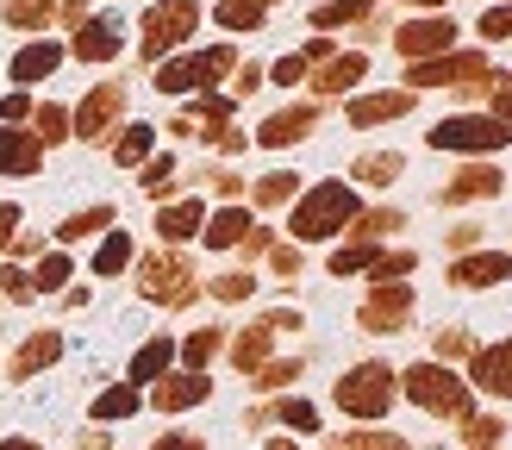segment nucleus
<instances>
[{"mask_svg": "<svg viewBox=\"0 0 512 450\" xmlns=\"http://www.w3.org/2000/svg\"><path fill=\"white\" fill-rule=\"evenodd\" d=\"M163 238H194V232H207V207L200 200H175V207H163Z\"/></svg>", "mask_w": 512, "mask_h": 450, "instance_id": "2eb2a0df", "label": "nucleus"}, {"mask_svg": "<svg viewBox=\"0 0 512 450\" xmlns=\"http://www.w3.org/2000/svg\"><path fill=\"white\" fill-rule=\"evenodd\" d=\"M150 144H157V132H150V125H132V132L119 138V163H144Z\"/></svg>", "mask_w": 512, "mask_h": 450, "instance_id": "c756f323", "label": "nucleus"}, {"mask_svg": "<svg viewBox=\"0 0 512 450\" xmlns=\"http://www.w3.org/2000/svg\"><path fill=\"white\" fill-rule=\"evenodd\" d=\"M281 425H294V432H313V407H306V400H288V407H281Z\"/></svg>", "mask_w": 512, "mask_h": 450, "instance_id": "37998d69", "label": "nucleus"}, {"mask_svg": "<svg viewBox=\"0 0 512 450\" xmlns=\"http://www.w3.org/2000/svg\"><path fill=\"white\" fill-rule=\"evenodd\" d=\"M169 357H175V350H169V338H150V344L138 350L132 375H138V382H150V375H163V369H169Z\"/></svg>", "mask_w": 512, "mask_h": 450, "instance_id": "bb28decb", "label": "nucleus"}, {"mask_svg": "<svg viewBox=\"0 0 512 450\" xmlns=\"http://www.w3.org/2000/svg\"><path fill=\"white\" fill-rule=\"evenodd\" d=\"M144 188H150V194H169V188H175V163H169V157H163V163H150Z\"/></svg>", "mask_w": 512, "mask_h": 450, "instance_id": "a18cd8bd", "label": "nucleus"}, {"mask_svg": "<svg viewBox=\"0 0 512 450\" xmlns=\"http://www.w3.org/2000/svg\"><path fill=\"white\" fill-rule=\"evenodd\" d=\"M119 88H100V94H88V107H82V125H75V132H82V138H100V132H107V125H113V113H119Z\"/></svg>", "mask_w": 512, "mask_h": 450, "instance_id": "dca6fc26", "label": "nucleus"}, {"mask_svg": "<svg viewBox=\"0 0 512 450\" xmlns=\"http://www.w3.org/2000/svg\"><path fill=\"white\" fill-rule=\"evenodd\" d=\"M463 350H469L463 332H438V357H463Z\"/></svg>", "mask_w": 512, "mask_h": 450, "instance_id": "3c124183", "label": "nucleus"}, {"mask_svg": "<svg viewBox=\"0 0 512 450\" xmlns=\"http://www.w3.org/2000/svg\"><path fill=\"white\" fill-rule=\"evenodd\" d=\"M450 44H456V25L450 19H413V25H400V32H394V50H400V57H413V63L438 57V50H450Z\"/></svg>", "mask_w": 512, "mask_h": 450, "instance_id": "0eeeda50", "label": "nucleus"}, {"mask_svg": "<svg viewBox=\"0 0 512 450\" xmlns=\"http://www.w3.org/2000/svg\"><path fill=\"white\" fill-rule=\"evenodd\" d=\"M125 257H132V238L113 232L107 244H100V257H94V275H119V269H125Z\"/></svg>", "mask_w": 512, "mask_h": 450, "instance_id": "c85d7f7f", "label": "nucleus"}, {"mask_svg": "<svg viewBox=\"0 0 512 450\" xmlns=\"http://www.w3.org/2000/svg\"><path fill=\"white\" fill-rule=\"evenodd\" d=\"M431 144L438 150H500L512 144V125L506 119H481V113H463V119H444V125H431Z\"/></svg>", "mask_w": 512, "mask_h": 450, "instance_id": "20e7f679", "label": "nucleus"}, {"mask_svg": "<svg viewBox=\"0 0 512 450\" xmlns=\"http://www.w3.org/2000/svg\"><path fill=\"white\" fill-rule=\"evenodd\" d=\"M238 57H232V44H213V50H194V57H175V63H163V75H157V88L163 94H200V88H207L213 82V75L219 69H232Z\"/></svg>", "mask_w": 512, "mask_h": 450, "instance_id": "39448f33", "label": "nucleus"}, {"mask_svg": "<svg viewBox=\"0 0 512 450\" xmlns=\"http://www.w3.org/2000/svg\"><path fill=\"white\" fill-rule=\"evenodd\" d=\"M157 450H200V438H163Z\"/></svg>", "mask_w": 512, "mask_h": 450, "instance_id": "5fc2aeb1", "label": "nucleus"}, {"mask_svg": "<svg viewBox=\"0 0 512 450\" xmlns=\"http://www.w3.org/2000/svg\"><path fill=\"white\" fill-rule=\"evenodd\" d=\"M269 450H294V444H269Z\"/></svg>", "mask_w": 512, "mask_h": 450, "instance_id": "4d7b16f0", "label": "nucleus"}, {"mask_svg": "<svg viewBox=\"0 0 512 450\" xmlns=\"http://www.w3.org/2000/svg\"><path fill=\"white\" fill-rule=\"evenodd\" d=\"M344 450H406V444H400V438H388V432H356Z\"/></svg>", "mask_w": 512, "mask_h": 450, "instance_id": "c03bdc74", "label": "nucleus"}, {"mask_svg": "<svg viewBox=\"0 0 512 450\" xmlns=\"http://www.w3.org/2000/svg\"><path fill=\"white\" fill-rule=\"evenodd\" d=\"M406 307H413V294L394 288V282H381V288L369 294V307H363V325H369V332H400Z\"/></svg>", "mask_w": 512, "mask_h": 450, "instance_id": "9d476101", "label": "nucleus"}, {"mask_svg": "<svg viewBox=\"0 0 512 450\" xmlns=\"http://www.w3.org/2000/svg\"><path fill=\"white\" fill-rule=\"evenodd\" d=\"M213 350H219V332H194V338L182 344V357H188V363L200 369V363H207V357H213Z\"/></svg>", "mask_w": 512, "mask_h": 450, "instance_id": "58836bf2", "label": "nucleus"}, {"mask_svg": "<svg viewBox=\"0 0 512 450\" xmlns=\"http://www.w3.org/2000/svg\"><path fill=\"white\" fill-rule=\"evenodd\" d=\"M356 175H363V182H394V175H400V157H381V150H375V157H363V163H356Z\"/></svg>", "mask_w": 512, "mask_h": 450, "instance_id": "2f4dec72", "label": "nucleus"}, {"mask_svg": "<svg viewBox=\"0 0 512 450\" xmlns=\"http://www.w3.org/2000/svg\"><path fill=\"white\" fill-rule=\"evenodd\" d=\"M369 269H375V282H394V275H406V269H413V250H394V257H375Z\"/></svg>", "mask_w": 512, "mask_h": 450, "instance_id": "4c0bfd02", "label": "nucleus"}, {"mask_svg": "<svg viewBox=\"0 0 512 450\" xmlns=\"http://www.w3.org/2000/svg\"><path fill=\"white\" fill-rule=\"evenodd\" d=\"M344 219H356V194L344 182H325L294 207V238H331Z\"/></svg>", "mask_w": 512, "mask_h": 450, "instance_id": "f257e3e1", "label": "nucleus"}, {"mask_svg": "<svg viewBox=\"0 0 512 450\" xmlns=\"http://www.w3.org/2000/svg\"><path fill=\"white\" fill-rule=\"evenodd\" d=\"M250 288H256V282H250L244 269H238V275H219V282H213V294H219V300H244Z\"/></svg>", "mask_w": 512, "mask_h": 450, "instance_id": "79ce46f5", "label": "nucleus"}, {"mask_svg": "<svg viewBox=\"0 0 512 450\" xmlns=\"http://www.w3.org/2000/svg\"><path fill=\"white\" fill-rule=\"evenodd\" d=\"M269 332H275L269 319H263V325H250V332H244V338L232 344V363H238V369H263V350H269Z\"/></svg>", "mask_w": 512, "mask_h": 450, "instance_id": "b1692460", "label": "nucleus"}, {"mask_svg": "<svg viewBox=\"0 0 512 450\" xmlns=\"http://www.w3.org/2000/svg\"><path fill=\"white\" fill-rule=\"evenodd\" d=\"M63 282H69V257H44L38 275H32V288H44V294H50V288H63Z\"/></svg>", "mask_w": 512, "mask_h": 450, "instance_id": "72a5a7b5", "label": "nucleus"}, {"mask_svg": "<svg viewBox=\"0 0 512 450\" xmlns=\"http://www.w3.org/2000/svg\"><path fill=\"white\" fill-rule=\"evenodd\" d=\"M269 0H219V25H232V32H250L256 19H263Z\"/></svg>", "mask_w": 512, "mask_h": 450, "instance_id": "393cba45", "label": "nucleus"}, {"mask_svg": "<svg viewBox=\"0 0 512 450\" xmlns=\"http://www.w3.org/2000/svg\"><path fill=\"white\" fill-rule=\"evenodd\" d=\"M57 350H63L57 338H50V332H38V338H25V350H19V363H13V369H19V375H32V369H44L50 357H57Z\"/></svg>", "mask_w": 512, "mask_h": 450, "instance_id": "a878e982", "label": "nucleus"}, {"mask_svg": "<svg viewBox=\"0 0 512 450\" xmlns=\"http://www.w3.org/2000/svg\"><path fill=\"white\" fill-rule=\"evenodd\" d=\"M194 19H200L194 0H163V7H150L144 13V57H163L169 44H182L194 32Z\"/></svg>", "mask_w": 512, "mask_h": 450, "instance_id": "423d86ee", "label": "nucleus"}, {"mask_svg": "<svg viewBox=\"0 0 512 450\" xmlns=\"http://www.w3.org/2000/svg\"><path fill=\"white\" fill-rule=\"evenodd\" d=\"M344 19H369V0H325V7L313 13V25H325V32L344 25Z\"/></svg>", "mask_w": 512, "mask_h": 450, "instance_id": "cd10ccee", "label": "nucleus"}, {"mask_svg": "<svg viewBox=\"0 0 512 450\" xmlns=\"http://www.w3.org/2000/svg\"><path fill=\"white\" fill-rule=\"evenodd\" d=\"M406 107H413V94H369V100H356L350 107V125H381V119H400Z\"/></svg>", "mask_w": 512, "mask_h": 450, "instance_id": "ddd939ff", "label": "nucleus"}, {"mask_svg": "<svg viewBox=\"0 0 512 450\" xmlns=\"http://www.w3.org/2000/svg\"><path fill=\"white\" fill-rule=\"evenodd\" d=\"M113 219V207H94V213H75L69 225H63V238H88V232H100V225Z\"/></svg>", "mask_w": 512, "mask_h": 450, "instance_id": "f704fd0d", "label": "nucleus"}, {"mask_svg": "<svg viewBox=\"0 0 512 450\" xmlns=\"http://www.w3.org/2000/svg\"><path fill=\"white\" fill-rule=\"evenodd\" d=\"M13 225H19V213H13V207H0V244H13Z\"/></svg>", "mask_w": 512, "mask_h": 450, "instance_id": "864d4df0", "label": "nucleus"}, {"mask_svg": "<svg viewBox=\"0 0 512 450\" xmlns=\"http://www.w3.org/2000/svg\"><path fill=\"white\" fill-rule=\"evenodd\" d=\"M63 132H69V119H63V107H44V113H38V138H44V144H57Z\"/></svg>", "mask_w": 512, "mask_h": 450, "instance_id": "a19ab883", "label": "nucleus"}, {"mask_svg": "<svg viewBox=\"0 0 512 450\" xmlns=\"http://www.w3.org/2000/svg\"><path fill=\"white\" fill-rule=\"evenodd\" d=\"M475 75H488V57H481V50H469V57H425V63H413V88L475 82Z\"/></svg>", "mask_w": 512, "mask_h": 450, "instance_id": "6e6552de", "label": "nucleus"}, {"mask_svg": "<svg viewBox=\"0 0 512 450\" xmlns=\"http://www.w3.org/2000/svg\"><path fill=\"white\" fill-rule=\"evenodd\" d=\"M300 75H306V57H300V50H294V57H281V63H275V82H288V88H294Z\"/></svg>", "mask_w": 512, "mask_h": 450, "instance_id": "de8ad7c7", "label": "nucleus"}, {"mask_svg": "<svg viewBox=\"0 0 512 450\" xmlns=\"http://www.w3.org/2000/svg\"><path fill=\"white\" fill-rule=\"evenodd\" d=\"M57 63H63V50H57V44H25L19 57H13V75H19V82H44V75L57 69Z\"/></svg>", "mask_w": 512, "mask_h": 450, "instance_id": "6ab92c4d", "label": "nucleus"}, {"mask_svg": "<svg viewBox=\"0 0 512 450\" xmlns=\"http://www.w3.org/2000/svg\"><path fill=\"white\" fill-rule=\"evenodd\" d=\"M481 38H512V7H488V13H481Z\"/></svg>", "mask_w": 512, "mask_h": 450, "instance_id": "ea45409f", "label": "nucleus"}, {"mask_svg": "<svg viewBox=\"0 0 512 450\" xmlns=\"http://www.w3.org/2000/svg\"><path fill=\"white\" fill-rule=\"evenodd\" d=\"M469 438L475 444H500V419H469Z\"/></svg>", "mask_w": 512, "mask_h": 450, "instance_id": "8fccbe9b", "label": "nucleus"}, {"mask_svg": "<svg viewBox=\"0 0 512 450\" xmlns=\"http://www.w3.org/2000/svg\"><path fill=\"white\" fill-rule=\"evenodd\" d=\"M406 394H413L425 413H456V419L469 413V388L456 382L450 369H438V363H419V369H406Z\"/></svg>", "mask_w": 512, "mask_h": 450, "instance_id": "7ed1b4c3", "label": "nucleus"}, {"mask_svg": "<svg viewBox=\"0 0 512 450\" xmlns=\"http://www.w3.org/2000/svg\"><path fill=\"white\" fill-rule=\"evenodd\" d=\"M38 19H50V0H13L7 7V25H38Z\"/></svg>", "mask_w": 512, "mask_h": 450, "instance_id": "c9c22d12", "label": "nucleus"}, {"mask_svg": "<svg viewBox=\"0 0 512 450\" xmlns=\"http://www.w3.org/2000/svg\"><path fill=\"white\" fill-rule=\"evenodd\" d=\"M512 275V257H463L456 263V282L463 288H494V282H506Z\"/></svg>", "mask_w": 512, "mask_h": 450, "instance_id": "4468645a", "label": "nucleus"}, {"mask_svg": "<svg viewBox=\"0 0 512 450\" xmlns=\"http://www.w3.org/2000/svg\"><path fill=\"white\" fill-rule=\"evenodd\" d=\"M388 400H394V369H381V363H363L338 382V407L356 413V419H381Z\"/></svg>", "mask_w": 512, "mask_h": 450, "instance_id": "f03ea898", "label": "nucleus"}, {"mask_svg": "<svg viewBox=\"0 0 512 450\" xmlns=\"http://www.w3.org/2000/svg\"><path fill=\"white\" fill-rule=\"evenodd\" d=\"M294 375H300V363H269L256 382H263V388H281V382H294Z\"/></svg>", "mask_w": 512, "mask_h": 450, "instance_id": "49530a36", "label": "nucleus"}, {"mask_svg": "<svg viewBox=\"0 0 512 450\" xmlns=\"http://www.w3.org/2000/svg\"><path fill=\"white\" fill-rule=\"evenodd\" d=\"M275 269L281 275H300V250H275Z\"/></svg>", "mask_w": 512, "mask_h": 450, "instance_id": "603ef678", "label": "nucleus"}, {"mask_svg": "<svg viewBox=\"0 0 512 450\" xmlns=\"http://www.w3.org/2000/svg\"><path fill=\"white\" fill-rule=\"evenodd\" d=\"M306 132H313V107H288V113L263 119V144H294Z\"/></svg>", "mask_w": 512, "mask_h": 450, "instance_id": "f3484780", "label": "nucleus"}, {"mask_svg": "<svg viewBox=\"0 0 512 450\" xmlns=\"http://www.w3.org/2000/svg\"><path fill=\"white\" fill-rule=\"evenodd\" d=\"M244 232H250V213L244 207H225L219 219H207V232H200V238H207L213 250H225V244H238Z\"/></svg>", "mask_w": 512, "mask_h": 450, "instance_id": "5701e85b", "label": "nucleus"}, {"mask_svg": "<svg viewBox=\"0 0 512 450\" xmlns=\"http://www.w3.org/2000/svg\"><path fill=\"white\" fill-rule=\"evenodd\" d=\"M381 257V250H369V244H350V250H338V257H331V275H350V269H369Z\"/></svg>", "mask_w": 512, "mask_h": 450, "instance_id": "473e14b6", "label": "nucleus"}, {"mask_svg": "<svg viewBox=\"0 0 512 450\" xmlns=\"http://www.w3.org/2000/svg\"><path fill=\"white\" fill-rule=\"evenodd\" d=\"M144 294L150 300H188L194 294V275L182 257H150L144 263Z\"/></svg>", "mask_w": 512, "mask_h": 450, "instance_id": "1a4fd4ad", "label": "nucleus"}, {"mask_svg": "<svg viewBox=\"0 0 512 450\" xmlns=\"http://www.w3.org/2000/svg\"><path fill=\"white\" fill-rule=\"evenodd\" d=\"M494 119L512 125V75H500V88H494Z\"/></svg>", "mask_w": 512, "mask_h": 450, "instance_id": "09e8293b", "label": "nucleus"}, {"mask_svg": "<svg viewBox=\"0 0 512 450\" xmlns=\"http://www.w3.org/2000/svg\"><path fill=\"white\" fill-rule=\"evenodd\" d=\"M188 400H207V375H200V369H194V375H175V382L157 388V407H163V413L188 407Z\"/></svg>", "mask_w": 512, "mask_h": 450, "instance_id": "412c9836", "label": "nucleus"}, {"mask_svg": "<svg viewBox=\"0 0 512 450\" xmlns=\"http://www.w3.org/2000/svg\"><path fill=\"white\" fill-rule=\"evenodd\" d=\"M481 194H500V169H488V163L463 169V175L444 188V200H481Z\"/></svg>", "mask_w": 512, "mask_h": 450, "instance_id": "a211bd4d", "label": "nucleus"}, {"mask_svg": "<svg viewBox=\"0 0 512 450\" xmlns=\"http://www.w3.org/2000/svg\"><path fill=\"white\" fill-rule=\"evenodd\" d=\"M475 388L512 394V344H500V350H475Z\"/></svg>", "mask_w": 512, "mask_h": 450, "instance_id": "9b49d317", "label": "nucleus"}, {"mask_svg": "<svg viewBox=\"0 0 512 450\" xmlns=\"http://www.w3.org/2000/svg\"><path fill=\"white\" fill-rule=\"evenodd\" d=\"M0 169H7V175H32L38 169V144L19 138V132H0Z\"/></svg>", "mask_w": 512, "mask_h": 450, "instance_id": "4be33fe9", "label": "nucleus"}, {"mask_svg": "<svg viewBox=\"0 0 512 450\" xmlns=\"http://www.w3.org/2000/svg\"><path fill=\"white\" fill-rule=\"evenodd\" d=\"M294 194V175H263V182H256V200H263V207H275V200H288Z\"/></svg>", "mask_w": 512, "mask_h": 450, "instance_id": "e433bc0d", "label": "nucleus"}, {"mask_svg": "<svg viewBox=\"0 0 512 450\" xmlns=\"http://www.w3.org/2000/svg\"><path fill=\"white\" fill-rule=\"evenodd\" d=\"M475 450H488V444H475Z\"/></svg>", "mask_w": 512, "mask_h": 450, "instance_id": "bf43d9fd", "label": "nucleus"}, {"mask_svg": "<svg viewBox=\"0 0 512 450\" xmlns=\"http://www.w3.org/2000/svg\"><path fill=\"white\" fill-rule=\"evenodd\" d=\"M0 450H38V444H25V438H13V444H0Z\"/></svg>", "mask_w": 512, "mask_h": 450, "instance_id": "6e6d98bb", "label": "nucleus"}, {"mask_svg": "<svg viewBox=\"0 0 512 450\" xmlns=\"http://www.w3.org/2000/svg\"><path fill=\"white\" fill-rule=\"evenodd\" d=\"M94 413H100V419H125V413H138V394H132V388H113V394L94 400Z\"/></svg>", "mask_w": 512, "mask_h": 450, "instance_id": "7c9ffc66", "label": "nucleus"}, {"mask_svg": "<svg viewBox=\"0 0 512 450\" xmlns=\"http://www.w3.org/2000/svg\"><path fill=\"white\" fill-rule=\"evenodd\" d=\"M363 57H356V50H350V57H325V75H319V94H344V88H356V82H363Z\"/></svg>", "mask_w": 512, "mask_h": 450, "instance_id": "aec40b11", "label": "nucleus"}, {"mask_svg": "<svg viewBox=\"0 0 512 450\" xmlns=\"http://www.w3.org/2000/svg\"><path fill=\"white\" fill-rule=\"evenodd\" d=\"M425 7H438V0H425Z\"/></svg>", "mask_w": 512, "mask_h": 450, "instance_id": "13d9d810", "label": "nucleus"}, {"mask_svg": "<svg viewBox=\"0 0 512 450\" xmlns=\"http://www.w3.org/2000/svg\"><path fill=\"white\" fill-rule=\"evenodd\" d=\"M75 50H82L88 63L119 57V19H94V25H82V32H75Z\"/></svg>", "mask_w": 512, "mask_h": 450, "instance_id": "f8f14e48", "label": "nucleus"}]
</instances>
